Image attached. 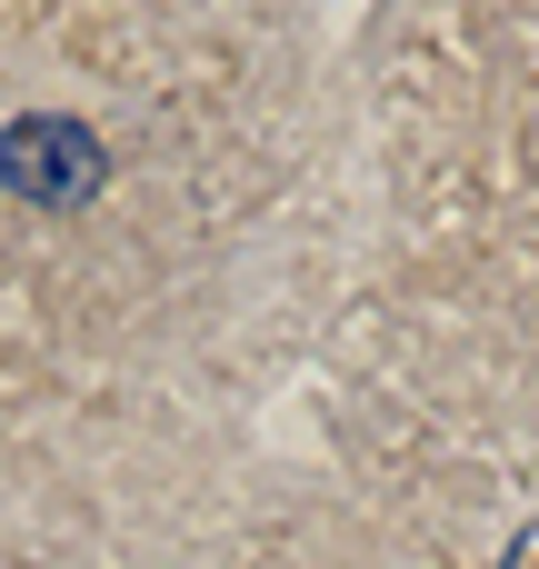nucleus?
Listing matches in <instances>:
<instances>
[{"instance_id": "nucleus-1", "label": "nucleus", "mask_w": 539, "mask_h": 569, "mask_svg": "<svg viewBox=\"0 0 539 569\" xmlns=\"http://www.w3.org/2000/svg\"><path fill=\"white\" fill-rule=\"evenodd\" d=\"M0 180H10L30 210H80V200H100L110 150H100L80 120L30 110V120H10V130H0Z\"/></svg>"}]
</instances>
